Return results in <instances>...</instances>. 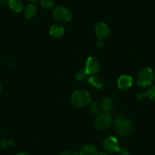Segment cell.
Instances as JSON below:
<instances>
[{
  "instance_id": "3957f363",
  "label": "cell",
  "mask_w": 155,
  "mask_h": 155,
  "mask_svg": "<svg viewBox=\"0 0 155 155\" xmlns=\"http://www.w3.org/2000/svg\"><path fill=\"white\" fill-rule=\"evenodd\" d=\"M114 129L121 136H128L132 132V123L125 116H118L114 121Z\"/></svg>"
},
{
  "instance_id": "ba28073f",
  "label": "cell",
  "mask_w": 155,
  "mask_h": 155,
  "mask_svg": "<svg viewBox=\"0 0 155 155\" xmlns=\"http://www.w3.org/2000/svg\"><path fill=\"white\" fill-rule=\"evenodd\" d=\"M94 32L98 40L104 41L110 37L111 31H110V27L105 22H99L95 26Z\"/></svg>"
},
{
  "instance_id": "603a6c76",
  "label": "cell",
  "mask_w": 155,
  "mask_h": 155,
  "mask_svg": "<svg viewBox=\"0 0 155 155\" xmlns=\"http://www.w3.org/2000/svg\"><path fill=\"white\" fill-rule=\"evenodd\" d=\"M8 0H0V6H4L5 5H8Z\"/></svg>"
},
{
  "instance_id": "7402d4cb",
  "label": "cell",
  "mask_w": 155,
  "mask_h": 155,
  "mask_svg": "<svg viewBox=\"0 0 155 155\" xmlns=\"http://www.w3.org/2000/svg\"><path fill=\"white\" fill-rule=\"evenodd\" d=\"M97 45L98 47H103L104 46V41L102 40H98L97 42Z\"/></svg>"
},
{
  "instance_id": "cb8c5ba5",
  "label": "cell",
  "mask_w": 155,
  "mask_h": 155,
  "mask_svg": "<svg viewBox=\"0 0 155 155\" xmlns=\"http://www.w3.org/2000/svg\"><path fill=\"white\" fill-rule=\"evenodd\" d=\"M98 155H108V153L107 152H100Z\"/></svg>"
},
{
  "instance_id": "8992f818",
  "label": "cell",
  "mask_w": 155,
  "mask_h": 155,
  "mask_svg": "<svg viewBox=\"0 0 155 155\" xmlns=\"http://www.w3.org/2000/svg\"><path fill=\"white\" fill-rule=\"evenodd\" d=\"M84 70L88 75H96L101 70V63L99 60L94 56L88 57L86 60Z\"/></svg>"
},
{
  "instance_id": "9c48e42d",
  "label": "cell",
  "mask_w": 155,
  "mask_h": 155,
  "mask_svg": "<svg viewBox=\"0 0 155 155\" xmlns=\"http://www.w3.org/2000/svg\"><path fill=\"white\" fill-rule=\"evenodd\" d=\"M133 85V78L129 74H123L117 81V87L121 91H127Z\"/></svg>"
},
{
  "instance_id": "7c38bea8",
  "label": "cell",
  "mask_w": 155,
  "mask_h": 155,
  "mask_svg": "<svg viewBox=\"0 0 155 155\" xmlns=\"http://www.w3.org/2000/svg\"><path fill=\"white\" fill-rule=\"evenodd\" d=\"M8 8L15 13H20L24 9L23 0H8Z\"/></svg>"
},
{
  "instance_id": "d4e9b609",
  "label": "cell",
  "mask_w": 155,
  "mask_h": 155,
  "mask_svg": "<svg viewBox=\"0 0 155 155\" xmlns=\"http://www.w3.org/2000/svg\"><path fill=\"white\" fill-rule=\"evenodd\" d=\"M16 155H29V154H28V153H18V154H16Z\"/></svg>"
},
{
  "instance_id": "9a60e30c",
  "label": "cell",
  "mask_w": 155,
  "mask_h": 155,
  "mask_svg": "<svg viewBox=\"0 0 155 155\" xmlns=\"http://www.w3.org/2000/svg\"><path fill=\"white\" fill-rule=\"evenodd\" d=\"M87 82H88L89 85L91 86L94 88L97 89V90H101L104 87V83H103L102 80L95 75H91L87 78Z\"/></svg>"
},
{
  "instance_id": "4316f807",
  "label": "cell",
  "mask_w": 155,
  "mask_h": 155,
  "mask_svg": "<svg viewBox=\"0 0 155 155\" xmlns=\"http://www.w3.org/2000/svg\"><path fill=\"white\" fill-rule=\"evenodd\" d=\"M2 92V86H1V84H0V94Z\"/></svg>"
},
{
  "instance_id": "484cf974",
  "label": "cell",
  "mask_w": 155,
  "mask_h": 155,
  "mask_svg": "<svg viewBox=\"0 0 155 155\" xmlns=\"http://www.w3.org/2000/svg\"><path fill=\"white\" fill-rule=\"evenodd\" d=\"M29 1L31 2H37V1H39V0H29Z\"/></svg>"
},
{
  "instance_id": "ac0fdd59",
  "label": "cell",
  "mask_w": 155,
  "mask_h": 155,
  "mask_svg": "<svg viewBox=\"0 0 155 155\" xmlns=\"http://www.w3.org/2000/svg\"><path fill=\"white\" fill-rule=\"evenodd\" d=\"M87 76H88V74L86 72L85 70H81V71H78V73L76 74L75 79L78 81H82L87 78Z\"/></svg>"
},
{
  "instance_id": "277c9868",
  "label": "cell",
  "mask_w": 155,
  "mask_h": 155,
  "mask_svg": "<svg viewBox=\"0 0 155 155\" xmlns=\"http://www.w3.org/2000/svg\"><path fill=\"white\" fill-rule=\"evenodd\" d=\"M113 123V116L110 114V113H99L94 119V126L97 130L104 131L108 129Z\"/></svg>"
},
{
  "instance_id": "52a82bcc",
  "label": "cell",
  "mask_w": 155,
  "mask_h": 155,
  "mask_svg": "<svg viewBox=\"0 0 155 155\" xmlns=\"http://www.w3.org/2000/svg\"><path fill=\"white\" fill-rule=\"evenodd\" d=\"M103 147L107 153L117 152L120 149V143L116 137L108 136L103 141Z\"/></svg>"
},
{
  "instance_id": "5b68a950",
  "label": "cell",
  "mask_w": 155,
  "mask_h": 155,
  "mask_svg": "<svg viewBox=\"0 0 155 155\" xmlns=\"http://www.w3.org/2000/svg\"><path fill=\"white\" fill-rule=\"evenodd\" d=\"M53 16L55 20L60 23H67L72 18L71 12L68 8L62 5H59L54 8L53 12Z\"/></svg>"
},
{
  "instance_id": "7a4b0ae2",
  "label": "cell",
  "mask_w": 155,
  "mask_h": 155,
  "mask_svg": "<svg viewBox=\"0 0 155 155\" xmlns=\"http://www.w3.org/2000/svg\"><path fill=\"white\" fill-rule=\"evenodd\" d=\"M154 72L149 67H145L140 70L136 76V81L141 87H148L153 85L154 81Z\"/></svg>"
},
{
  "instance_id": "5bb4252c",
  "label": "cell",
  "mask_w": 155,
  "mask_h": 155,
  "mask_svg": "<svg viewBox=\"0 0 155 155\" xmlns=\"http://www.w3.org/2000/svg\"><path fill=\"white\" fill-rule=\"evenodd\" d=\"M23 12L25 17L28 19H31L35 17V15H37V9L35 5H34L33 3H31L27 5L24 8Z\"/></svg>"
},
{
  "instance_id": "ffe728a7",
  "label": "cell",
  "mask_w": 155,
  "mask_h": 155,
  "mask_svg": "<svg viewBox=\"0 0 155 155\" xmlns=\"http://www.w3.org/2000/svg\"><path fill=\"white\" fill-rule=\"evenodd\" d=\"M117 153H118V155H130L129 150L126 148H123V147H120Z\"/></svg>"
},
{
  "instance_id": "2e32d148",
  "label": "cell",
  "mask_w": 155,
  "mask_h": 155,
  "mask_svg": "<svg viewBox=\"0 0 155 155\" xmlns=\"http://www.w3.org/2000/svg\"><path fill=\"white\" fill-rule=\"evenodd\" d=\"M89 112L93 115H98L101 111V107L100 104L96 102H92L89 104Z\"/></svg>"
},
{
  "instance_id": "30bf717a",
  "label": "cell",
  "mask_w": 155,
  "mask_h": 155,
  "mask_svg": "<svg viewBox=\"0 0 155 155\" xmlns=\"http://www.w3.org/2000/svg\"><path fill=\"white\" fill-rule=\"evenodd\" d=\"M49 34L54 38H61L65 34V28L59 24H54L50 26L49 29Z\"/></svg>"
},
{
  "instance_id": "44dd1931",
  "label": "cell",
  "mask_w": 155,
  "mask_h": 155,
  "mask_svg": "<svg viewBox=\"0 0 155 155\" xmlns=\"http://www.w3.org/2000/svg\"><path fill=\"white\" fill-rule=\"evenodd\" d=\"M59 155H79L76 151L73 150H67L62 152Z\"/></svg>"
},
{
  "instance_id": "8fae6325",
  "label": "cell",
  "mask_w": 155,
  "mask_h": 155,
  "mask_svg": "<svg viewBox=\"0 0 155 155\" xmlns=\"http://www.w3.org/2000/svg\"><path fill=\"white\" fill-rule=\"evenodd\" d=\"M99 151H98L97 147L94 144H87L85 145L82 146L79 150V155H98Z\"/></svg>"
},
{
  "instance_id": "d6986e66",
  "label": "cell",
  "mask_w": 155,
  "mask_h": 155,
  "mask_svg": "<svg viewBox=\"0 0 155 155\" xmlns=\"http://www.w3.org/2000/svg\"><path fill=\"white\" fill-rule=\"evenodd\" d=\"M41 4L43 8L46 9H50L54 6V1L53 0H41Z\"/></svg>"
},
{
  "instance_id": "e0dca14e",
  "label": "cell",
  "mask_w": 155,
  "mask_h": 155,
  "mask_svg": "<svg viewBox=\"0 0 155 155\" xmlns=\"http://www.w3.org/2000/svg\"><path fill=\"white\" fill-rule=\"evenodd\" d=\"M144 95L146 98H149L150 101L155 102V84L150 86L147 91L144 93Z\"/></svg>"
},
{
  "instance_id": "6da1fadb",
  "label": "cell",
  "mask_w": 155,
  "mask_h": 155,
  "mask_svg": "<svg viewBox=\"0 0 155 155\" xmlns=\"http://www.w3.org/2000/svg\"><path fill=\"white\" fill-rule=\"evenodd\" d=\"M71 104L77 108H83L87 107L91 102V96L87 91L80 89L75 91L71 97Z\"/></svg>"
},
{
  "instance_id": "4fadbf2b",
  "label": "cell",
  "mask_w": 155,
  "mask_h": 155,
  "mask_svg": "<svg viewBox=\"0 0 155 155\" xmlns=\"http://www.w3.org/2000/svg\"><path fill=\"white\" fill-rule=\"evenodd\" d=\"M100 107H101V110H102L103 113H110L113 107V101L110 97H105L101 100V103H100Z\"/></svg>"
}]
</instances>
